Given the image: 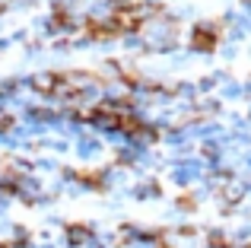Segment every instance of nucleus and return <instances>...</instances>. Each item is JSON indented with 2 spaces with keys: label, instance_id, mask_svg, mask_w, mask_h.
Masks as SVG:
<instances>
[{
  "label": "nucleus",
  "instance_id": "6e6552de",
  "mask_svg": "<svg viewBox=\"0 0 251 248\" xmlns=\"http://www.w3.org/2000/svg\"><path fill=\"white\" fill-rule=\"evenodd\" d=\"M216 80H223V83H226V76H203V80H197V83H194V89H197V96H201V93H213V86H216Z\"/></svg>",
  "mask_w": 251,
  "mask_h": 248
},
{
  "label": "nucleus",
  "instance_id": "9d476101",
  "mask_svg": "<svg viewBox=\"0 0 251 248\" xmlns=\"http://www.w3.org/2000/svg\"><path fill=\"white\" fill-rule=\"evenodd\" d=\"M242 96H245V89L239 86V83H232V80H226V86H223V99H242Z\"/></svg>",
  "mask_w": 251,
  "mask_h": 248
},
{
  "label": "nucleus",
  "instance_id": "ddd939ff",
  "mask_svg": "<svg viewBox=\"0 0 251 248\" xmlns=\"http://www.w3.org/2000/svg\"><path fill=\"white\" fill-rule=\"evenodd\" d=\"M0 248H3V245H0Z\"/></svg>",
  "mask_w": 251,
  "mask_h": 248
},
{
  "label": "nucleus",
  "instance_id": "20e7f679",
  "mask_svg": "<svg viewBox=\"0 0 251 248\" xmlns=\"http://www.w3.org/2000/svg\"><path fill=\"white\" fill-rule=\"evenodd\" d=\"M76 153H80L83 159H96V156L102 153V140H99L96 134H80L76 137Z\"/></svg>",
  "mask_w": 251,
  "mask_h": 248
},
{
  "label": "nucleus",
  "instance_id": "423d86ee",
  "mask_svg": "<svg viewBox=\"0 0 251 248\" xmlns=\"http://www.w3.org/2000/svg\"><path fill=\"white\" fill-rule=\"evenodd\" d=\"M130 194H134L137 200H156L162 194V188H159V181H140Z\"/></svg>",
  "mask_w": 251,
  "mask_h": 248
},
{
  "label": "nucleus",
  "instance_id": "7ed1b4c3",
  "mask_svg": "<svg viewBox=\"0 0 251 248\" xmlns=\"http://www.w3.org/2000/svg\"><path fill=\"white\" fill-rule=\"evenodd\" d=\"M64 242H67V248H86L89 242H96V229L89 223H70L64 229Z\"/></svg>",
  "mask_w": 251,
  "mask_h": 248
},
{
  "label": "nucleus",
  "instance_id": "0eeeda50",
  "mask_svg": "<svg viewBox=\"0 0 251 248\" xmlns=\"http://www.w3.org/2000/svg\"><path fill=\"white\" fill-rule=\"evenodd\" d=\"M197 204H201V200H197V194H181V198L175 200V207L181 213H191V210H197Z\"/></svg>",
  "mask_w": 251,
  "mask_h": 248
},
{
  "label": "nucleus",
  "instance_id": "39448f33",
  "mask_svg": "<svg viewBox=\"0 0 251 248\" xmlns=\"http://www.w3.org/2000/svg\"><path fill=\"white\" fill-rule=\"evenodd\" d=\"M61 86V74H35L32 76V89H38V93H45V96H54V89Z\"/></svg>",
  "mask_w": 251,
  "mask_h": 248
},
{
  "label": "nucleus",
  "instance_id": "9b49d317",
  "mask_svg": "<svg viewBox=\"0 0 251 248\" xmlns=\"http://www.w3.org/2000/svg\"><path fill=\"white\" fill-rule=\"evenodd\" d=\"M124 48H143V38L137 35V32H127V35H124Z\"/></svg>",
  "mask_w": 251,
  "mask_h": 248
},
{
  "label": "nucleus",
  "instance_id": "f8f14e48",
  "mask_svg": "<svg viewBox=\"0 0 251 248\" xmlns=\"http://www.w3.org/2000/svg\"><path fill=\"white\" fill-rule=\"evenodd\" d=\"M86 248H108V245H102V242H89Z\"/></svg>",
  "mask_w": 251,
  "mask_h": 248
},
{
  "label": "nucleus",
  "instance_id": "f03ea898",
  "mask_svg": "<svg viewBox=\"0 0 251 248\" xmlns=\"http://www.w3.org/2000/svg\"><path fill=\"white\" fill-rule=\"evenodd\" d=\"M61 83L70 89V93H83V89H92L99 86V74H92V70H67V74H61Z\"/></svg>",
  "mask_w": 251,
  "mask_h": 248
},
{
  "label": "nucleus",
  "instance_id": "f257e3e1",
  "mask_svg": "<svg viewBox=\"0 0 251 248\" xmlns=\"http://www.w3.org/2000/svg\"><path fill=\"white\" fill-rule=\"evenodd\" d=\"M220 29H223L220 19L194 23V29H191V48L194 51H213L216 42H220Z\"/></svg>",
  "mask_w": 251,
  "mask_h": 248
},
{
  "label": "nucleus",
  "instance_id": "1a4fd4ad",
  "mask_svg": "<svg viewBox=\"0 0 251 248\" xmlns=\"http://www.w3.org/2000/svg\"><path fill=\"white\" fill-rule=\"evenodd\" d=\"M172 96H178V99H194L197 89H194V83H178V86H172Z\"/></svg>",
  "mask_w": 251,
  "mask_h": 248
}]
</instances>
